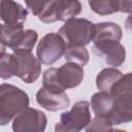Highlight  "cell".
<instances>
[{"instance_id":"5","label":"cell","mask_w":132,"mask_h":132,"mask_svg":"<svg viewBox=\"0 0 132 132\" xmlns=\"http://www.w3.org/2000/svg\"><path fill=\"white\" fill-rule=\"evenodd\" d=\"M91 122L90 104L88 101H77L69 111H65L60 117V122L56 124L54 132H80Z\"/></svg>"},{"instance_id":"14","label":"cell","mask_w":132,"mask_h":132,"mask_svg":"<svg viewBox=\"0 0 132 132\" xmlns=\"http://www.w3.org/2000/svg\"><path fill=\"white\" fill-rule=\"evenodd\" d=\"M81 11V4L77 0H57L55 1L56 21L67 22L74 19Z\"/></svg>"},{"instance_id":"22","label":"cell","mask_w":132,"mask_h":132,"mask_svg":"<svg viewBox=\"0 0 132 132\" xmlns=\"http://www.w3.org/2000/svg\"><path fill=\"white\" fill-rule=\"evenodd\" d=\"M120 11L131 14L132 13V1H127V0L120 1Z\"/></svg>"},{"instance_id":"18","label":"cell","mask_w":132,"mask_h":132,"mask_svg":"<svg viewBox=\"0 0 132 132\" xmlns=\"http://www.w3.org/2000/svg\"><path fill=\"white\" fill-rule=\"evenodd\" d=\"M109 119L113 125L132 122V103H116Z\"/></svg>"},{"instance_id":"10","label":"cell","mask_w":132,"mask_h":132,"mask_svg":"<svg viewBox=\"0 0 132 132\" xmlns=\"http://www.w3.org/2000/svg\"><path fill=\"white\" fill-rule=\"evenodd\" d=\"M27 15V8H24L20 3L11 0H2L0 2V16L4 25L21 29L26 22Z\"/></svg>"},{"instance_id":"21","label":"cell","mask_w":132,"mask_h":132,"mask_svg":"<svg viewBox=\"0 0 132 132\" xmlns=\"http://www.w3.org/2000/svg\"><path fill=\"white\" fill-rule=\"evenodd\" d=\"M112 122L109 117H95L91 120L86 128V132H110L112 130Z\"/></svg>"},{"instance_id":"6","label":"cell","mask_w":132,"mask_h":132,"mask_svg":"<svg viewBox=\"0 0 132 132\" xmlns=\"http://www.w3.org/2000/svg\"><path fill=\"white\" fill-rule=\"evenodd\" d=\"M66 47L65 41L58 33H47L38 42L36 56L41 64L52 65L64 56Z\"/></svg>"},{"instance_id":"15","label":"cell","mask_w":132,"mask_h":132,"mask_svg":"<svg viewBox=\"0 0 132 132\" xmlns=\"http://www.w3.org/2000/svg\"><path fill=\"white\" fill-rule=\"evenodd\" d=\"M114 106V100L110 93L101 92L95 93L91 98V107L97 117H109Z\"/></svg>"},{"instance_id":"4","label":"cell","mask_w":132,"mask_h":132,"mask_svg":"<svg viewBox=\"0 0 132 132\" xmlns=\"http://www.w3.org/2000/svg\"><path fill=\"white\" fill-rule=\"evenodd\" d=\"M58 34L63 38L67 47L86 46L93 41L95 34V24L87 19H71L59 29Z\"/></svg>"},{"instance_id":"2","label":"cell","mask_w":132,"mask_h":132,"mask_svg":"<svg viewBox=\"0 0 132 132\" xmlns=\"http://www.w3.org/2000/svg\"><path fill=\"white\" fill-rule=\"evenodd\" d=\"M29 107V96L22 89L2 84L0 87V124L7 125Z\"/></svg>"},{"instance_id":"16","label":"cell","mask_w":132,"mask_h":132,"mask_svg":"<svg viewBox=\"0 0 132 132\" xmlns=\"http://www.w3.org/2000/svg\"><path fill=\"white\" fill-rule=\"evenodd\" d=\"M123 76V73L113 67L102 69L96 77V87L101 92H110L113 85Z\"/></svg>"},{"instance_id":"9","label":"cell","mask_w":132,"mask_h":132,"mask_svg":"<svg viewBox=\"0 0 132 132\" xmlns=\"http://www.w3.org/2000/svg\"><path fill=\"white\" fill-rule=\"evenodd\" d=\"M18 59L16 76L26 84L35 82L41 74V63L32 53L14 54Z\"/></svg>"},{"instance_id":"13","label":"cell","mask_w":132,"mask_h":132,"mask_svg":"<svg viewBox=\"0 0 132 132\" xmlns=\"http://www.w3.org/2000/svg\"><path fill=\"white\" fill-rule=\"evenodd\" d=\"M123 36L122 28L112 22H102L95 24V34L93 43L102 41H121Z\"/></svg>"},{"instance_id":"20","label":"cell","mask_w":132,"mask_h":132,"mask_svg":"<svg viewBox=\"0 0 132 132\" xmlns=\"http://www.w3.org/2000/svg\"><path fill=\"white\" fill-rule=\"evenodd\" d=\"M64 58L69 63H74L84 67L89 62L90 55L85 46H70L66 47Z\"/></svg>"},{"instance_id":"1","label":"cell","mask_w":132,"mask_h":132,"mask_svg":"<svg viewBox=\"0 0 132 132\" xmlns=\"http://www.w3.org/2000/svg\"><path fill=\"white\" fill-rule=\"evenodd\" d=\"M84 79V68L77 64L66 62L59 68L51 67L43 72V88L48 91L62 93L67 89H73Z\"/></svg>"},{"instance_id":"11","label":"cell","mask_w":132,"mask_h":132,"mask_svg":"<svg viewBox=\"0 0 132 132\" xmlns=\"http://www.w3.org/2000/svg\"><path fill=\"white\" fill-rule=\"evenodd\" d=\"M36 101L41 107L53 112L65 109L70 105V99L65 92H52L43 87L37 91Z\"/></svg>"},{"instance_id":"12","label":"cell","mask_w":132,"mask_h":132,"mask_svg":"<svg viewBox=\"0 0 132 132\" xmlns=\"http://www.w3.org/2000/svg\"><path fill=\"white\" fill-rule=\"evenodd\" d=\"M109 93L116 103H132V72L123 74Z\"/></svg>"},{"instance_id":"7","label":"cell","mask_w":132,"mask_h":132,"mask_svg":"<svg viewBox=\"0 0 132 132\" xmlns=\"http://www.w3.org/2000/svg\"><path fill=\"white\" fill-rule=\"evenodd\" d=\"M47 124L45 113L39 109L28 107L12 121L13 132H44Z\"/></svg>"},{"instance_id":"17","label":"cell","mask_w":132,"mask_h":132,"mask_svg":"<svg viewBox=\"0 0 132 132\" xmlns=\"http://www.w3.org/2000/svg\"><path fill=\"white\" fill-rule=\"evenodd\" d=\"M18 72V59L14 54L1 53L0 55V77L7 79L16 76Z\"/></svg>"},{"instance_id":"24","label":"cell","mask_w":132,"mask_h":132,"mask_svg":"<svg viewBox=\"0 0 132 132\" xmlns=\"http://www.w3.org/2000/svg\"><path fill=\"white\" fill-rule=\"evenodd\" d=\"M110 132H127L125 130H121V129H112Z\"/></svg>"},{"instance_id":"8","label":"cell","mask_w":132,"mask_h":132,"mask_svg":"<svg viewBox=\"0 0 132 132\" xmlns=\"http://www.w3.org/2000/svg\"><path fill=\"white\" fill-rule=\"evenodd\" d=\"M93 52L104 58L107 65L117 68L121 66L126 59V50L120 41H102L93 43Z\"/></svg>"},{"instance_id":"23","label":"cell","mask_w":132,"mask_h":132,"mask_svg":"<svg viewBox=\"0 0 132 132\" xmlns=\"http://www.w3.org/2000/svg\"><path fill=\"white\" fill-rule=\"evenodd\" d=\"M125 27L126 29L128 30H131L132 31V13L128 15V18L126 19V22H125Z\"/></svg>"},{"instance_id":"19","label":"cell","mask_w":132,"mask_h":132,"mask_svg":"<svg viewBox=\"0 0 132 132\" xmlns=\"http://www.w3.org/2000/svg\"><path fill=\"white\" fill-rule=\"evenodd\" d=\"M88 3L91 9L100 15H107L120 11L119 0H90Z\"/></svg>"},{"instance_id":"3","label":"cell","mask_w":132,"mask_h":132,"mask_svg":"<svg viewBox=\"0 0 132 132\" xmlns=\"http://www.w3.org/2000/svg\"><path fill=\"white\" fill-rule=\"evenodd\" d=\"M37 39L38 33L35 30L16 29L4 24L1 25V53H5L6 47H9L12 54L31 53Z\"/></svg>"}]
</instances>
